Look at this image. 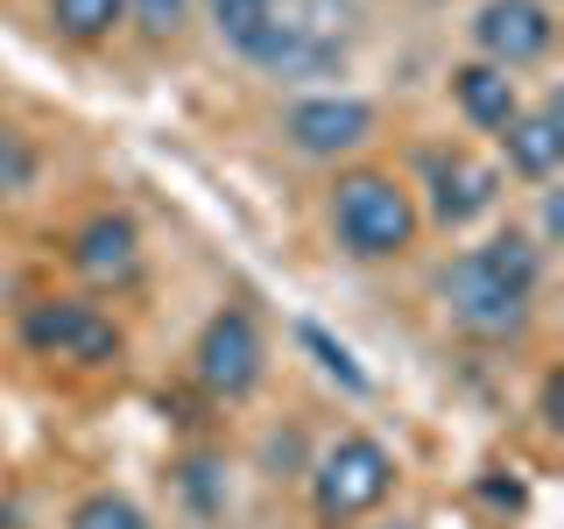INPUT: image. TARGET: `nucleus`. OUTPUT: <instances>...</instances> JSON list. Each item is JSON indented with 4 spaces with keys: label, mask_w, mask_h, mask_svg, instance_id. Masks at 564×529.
I'll list each match as a JSON object with an SVG mask.
<instances>
[{
    "label": "nucleus",
    "mask_w": 564,
    "mask_h": 529,
    "mask_svg": "<svg viewBox=\"0 0 564 529\" xmlns=\"http://www.w3.org/2000/svg\"><path fill=\"white\" fill-rule=\"evenodd\" d=\"M551 8L543 0H487L480 14H473V43H480V64L494 71H522L536 57H551Z\"/></svg>",
    "instance_id": "nucleus-7"
},
{
    "label": "nucleus",
    "mask_w": 564,
    "mask_h": 529,
    "mask_svg": "<svg viewBox=\"0 0 564 529\" xmlns=\"http://www.w3.org/2000/svg\"><path fill=\"white\" fill-rule=\"evenodd\" d=\"M35 141L22 128H8L0 120V205H14V198H29V184H35Z\"/></svg>",
    "instance_id": "nucleus-14"
},
{
    "label": "nucleus",
    "mask_w": 564,
    "mask_h": 529,
    "mask_svg": "<svg viewBox=\"0 0 564 529\" xmlns=\"http://www.w3.org/2000/svg\"><path fill=\"white\" fill-rule=\"evenodd\" d=\"M381 114L367 99H346V93H317V99H296L290 120H282V134H290L296 155H317V163H332V155H352L360 141H375Z\"/></svg>",
    "instance_id": "nucleus-6"
},
{
    "label": "nucleus",
    "mask_w": 564,
    "mask_h": 529,
    "mask_svg": "<svg viewBox=\"0 0 564 529\" xmlns=\"http://www.w3.org/2000/svg\"><path fill=\"white\" fill-rule=\"evenodd\" d=\"M332 234L360 261L410 255L416 247V198L388 170H346L339 184H332Z\"/></svg>",
    "instance_id": "nucleus-3"
},
{
    "label": "nucleus",
    "mask_w": 564,
    "mask_h": 529,
    "mask_svg": "<svg viewBox=\"0 0 564 529\" xmlns=\"http://www.w3.org/2000/svg\"><path fill=\"white\" fill-rule=\"evenodd\" d=\"M536 276H543V247L529 234H501L487 247H466V255L437 276V296H445V317L466 339H516L529 325Z\"/></svg>",
    "instance_id": "nucleus-1"
},
{
    "label": "nucleus",
    "mask_w": 564,
    "mask_h": 529,
    "mask_svg": "<svg viewBox=\"0 0 564 529\" xmlns=\"http://www.w3.org/2000/svg\"><path fill=\"white\" fill-rule=\"evenodd\" d=\"M128 14H134V29L149 35V43H170V35L184 29L191 0H128Z\"/></svg>",
    "instance_id": "nucleus-16"
},
{
    "label": "nucleus",
    "mask_w": 564,
    "mask_h": 529,
    "mask_svg": "<svg viewBox=\"0 0 564 529\" xmlns=\"http://www.w3.org/2000/svg\"><path fill=\"white\" fill-rule=\"evenodd\" d=\"M219 43L269 78H317L352 43V0H254Z\"/></svg>",
    "instance_id": "nucleus-2"
},
{
    "label": "nucleus",
    "mask_w": 564,
    "mask_h": 529,
    "mask_svg": "<svg viewBox=\"0 0 564 529\" xmlns=\"http://www.w3.org/2000/svg\"><path fill=\"white\" fill-rule=\"evenodd\" d=\"M452 99H458V114L473 120V128H487V134H501L508 120L522 114V99H516V71H494V64H458L452 71Z\"/></svg>",
    "instance_id": "nucleus-11"
},
{
    "label": "nucleus",
    "mask_w": 564,
    "mask_h": 529,
    "mask_svg": "<svg viewBox=\"0 0 564 529\" xmlns=\"http://www.w3.org/2000/svg\"><path fill=\"white\" fill-rule=\"evenodd\" d=\"M128 0H50V22H57L64 43H106L120 29Z\"/></svg>",
    "instance_id": "nucleus-13"
},
{
    "label": "nucleus",
    "mask_w": 564,
    "mask_h": 529,
    "mask_svg": "<svg viewBox=\"0 0 564 529\" xmlns=\"http://www.w3.org/2000/svg\"><path fill=\"white\" fill-rule=\"evenodd\" d=\"M508 170L529 176V184H543V176H557L564 163V120H557V106H529V114L508 120Z\"/></svg>",
    "instance_id": "nucleus-12"
},
{
    "label": "nucleus",
    "mask_w": 564,
    "mask_h": 529,
    "mask_svg": "<svg viewBox=\"0 0 564 529\" xmlns=\"http://www.w3.org/2000/svg\"><path fill=\"white\" fill-rule=\"evenodd\" d=\"M388 529H410V522H388Z\"/></svg>",
    "instance_id": "nucleus-18"
},
{
    "label": "nucleus",
    "mask_w": 564,
    "mask_h": 529,
    "mask_svg": "<svg viewBox=\"0 0 564 529\" xmlns=\"http://www.w3.org/2000/svg\"><path fill=\"white\" fill-rule=\"evenodd\" d=\"M304 346H311V353H317V360H325V367H332V375H339L346 388H367V375L352 367V353H346V346H332V339H325L317 325H304Z\"/></svg>",
    "instance_id": "nucleus-17"
},
{
    "label": "nucleus",
    "mask_w": 564,
    "mask_h": 529,
    "mask_svg": "<svg viewBox=\"0 0 564 529\" xmlns=\"http://www.w3.org/2000/svg\"><path fill=\"white\" fill-rule=\"evenodd\" d=\"M22 346L35 360H64V367H85V375H99V367H120V325L106 317L99 304H78V296H43V304L22 311Z\"/></svg>",
    "instance_id": "nucleus-4"
},
{
    "label": "nucleus",
    "mask_w": 564,
    "mask_h": 529,
    "mask_svg": "<svg viewBox=\"0 0 564 529\" xmlns=\"http://www.w3.org/2000/svg\"><path fill=\"white\" fill-rule=\"evenodd\" d=\"M191 360H198V381L212 396L234 402V396H247V388L261 381V360H269V353H261V332H254L247 311H219L198 332V353H191Z\"/></svg>",
    "instance_id": "nucleus-8"
},
{
    "label": "nucleus",
    "mask_w": 564,
    "mask_h": 529,
    "mask_svg": "<svg viewBox=\"0 0 564 529\" xmlns=\"http://www.w3.org/2000/svg\"><path fill=\"white\" fill-rule=\"evenodd\" d=\"M70 529H149V516H141L128 494L99 487V494H85V501L70 508Z\"/></svg>",
    "instance_id": "nucleus-15"
},
{
    "label": "nucleus",
    "mask_w": 564,
    "mask_h": 529,
    "mask_svg": "<svg viewBox=\"0 0 564 529\" xmlns=\"http://www.w3.org/2000/svg\"><path fill=\"white\" fill-rule=\"evenodd\" d=\"M395 494V458H388V445H375V438H339V445H325V458H317L311 473V501L325 522H360L375 516V508Z\"/></svg>",
    "instance_id": "nucleus-5"
},
{
    "label": "nucleus",
    "mask_w": 564,
    "mask_h": 529,
    "mask_svg": "<svg viewBox=\"0 0 564 529\" xmlns=\"http://www.w3.org/2000/svg\"><path fill=\"white\" fill-rule=\"evenodd\" d=\"M494 205H501V170L494 163H480V155H466V149H452V155L431 163V219L437 226H473Z\"/></svg>",
    "instance_id": "nucleus-9"
},
{
    "label": "nucleus",
    "mask_w": 564,
    "mask_h": 529,
    "mask_svg": "<svg viewBox=\"0 0 564 529\" xmlns=\"http://www.w3.org/2000/svg\"><path fill=\"white\" fill-rule=\"evenodd\" d=\"M70 269L85 282H99V290H120V282L141 276V234L120 212H99V219H85L70 234Z\"/></svg>",
    "instance_id": "nucleus-10"
}]
</instances>
